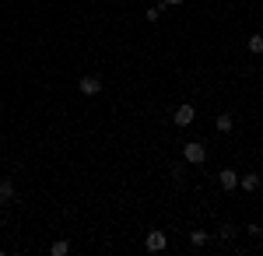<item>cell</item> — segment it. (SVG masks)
<instances>
[{
	"instance_id": "1",
	"label": "cell",
	"mask_w": 263,
	"mask_h": 256,
	"mask_svg": "<svg viewBox=\"0 0 263 256\" xmlns=\"http://www.w3.org/2000/svg\"><path fill=\"white\" fill-rule=\"evenodd\" d=\"M182 158H186L190 165H203V161H207V148H203L200 140H190V144L182 148Z\"/></svg>"
},
{
	"instance_id": "2",
	"label": "cell",
	"mask_w": 263,
	"mask_h": 256,
	"mask_svg": "<svg viewBox=\"0 0 263 256\" xmlns=\"http://www.w3.org/2000/svg\"><path fill=\"white\" fill-rule=\"evenodd\" d=\"M144 246H147L151 253H162L165 246H168V239H165V232H158V228H155V232H147V239H144Z\"/></svg>"
},
{
	"instance_id": "3",
	"label": "cell",
	"mask_w": 263,
	"mask_h": 256,
	"mask_svg": "<svg viewBox=\"0 0 263 256\" xmlns=\"http://www.w3.org/2000/svg\"><path fill=\"white\" fill-rule=\"evenodd\" d=\"M78 88H81V95H99V92H102V81L95 78V74H84V78L78 81Z\"/></svg>"
},
{
	"instance_id": "4",
	"label": "cell",
	"mask_w": 263,
	"mask_h": 256,
	"mask_svg": "<svg viewBox=\"0 0 263 256\" xmlns=\"http://www.w3.org/2000/svg\"><path fill=\"white\" fill-rule=\"evenodd\" d=\"M193 116H197V113H193V105H179V109H176V126H190V123H193Z\"/></svg>"
},
{
	"instance_id": "5",
	"label": "cell",
	"mask_w": 263,
	"mask_h": 256,
	"mask_svg": "<svg viewBox=\"0 0 263 256\" xmlns=\"http://www.w3.org/2000/svg\"><path fill=\"white\" fill-rule=\"evenodd\" d=\"M214 130H218V134H232V130H235V119L228 116V113H221V116L214 119Z\"/></svg>"
},
{
	"instance_id": "6",
	"label": "cell",
	"mask_w": 263,
	"mask_h": 256,
	"mask_svg": "<svg viewBox=\"0 0 263 256\" xmlns=\"http://www.w3.org/2000/svg\"><path fill=\"white\" fill-rule=\"evenodd\" d=\"M218 182H221V190L228 193V190H235V186H239V176H235L232 169H224L221 176H218Z\"/></svg>"
},
{
	"instance_id": "7",
	"label": "cell",
	"mask_w": 263,
	"mask_h": 256,
	"mask_svg": "<svg viewBox=\"0 0 263 256\" xmlns=\"http://www.w3.org/2000/svg\"><path fill=\"white\" fill-rule=\"evenodd\" d=\"M239 186H242L246 193H253V190H260V176H256V172H249V176L239 179Z\"/></svg>"
},
{
	"instance_id": "8",
	"label": "cell",
	"mask_w": 263,
	"mask_h": 256,
	"mask_svg": "<svg viewBox=\"0 0 263 256\" xmlns=\"http://www.w3.org/2000/svg\"><path fill=\"white\" fill-rule=\"evenodd\" d=\"M49 253H53V256H67V253H70V242H67V239H57V242L49 246Z\"/></svg>"
},
{
	"instance_id": "9",
	"label": "cell",
	"mask_w": 263,
	"mask_h": 256,
	"mask_svg": "<svg viewBox=\"0 0 263 256\" xmlns=\"http://www.w3.org/2000/svg\"><path fill=\"white\" fill-rule=\"evenodd\" d=\"M246 46H249V53H263V35H249Z\"/></svg>"
},
{
	"instance_id": "10",
	"label": "cell",
	"mask_w": 263,
	"mask_h": 256,
	"mask_svg": "<svg viewBox=\"0 0 263 256\" xmlns=\"http://www.w3.org/2000/svg\"><path fill=\"white\" fill-rule=\"evenodd\" d=\"M0 197H4V200L14 197V182H11V179H4V182H0Z\"/></svg>"
},
{
	"instance_id": "11",
	"label": "cell",
	"mask_w": 263,
	"mask_h": 256,
	"mask_svg": "<svg viewBox=\"0 0 263 256\" xmlns=\"http://www.w3.org/2000/svg\"><path fill=\"white\" fill-rule=\"evenodd\" d=\"M168 176H172V179L182 186V182H186V169H182V165H172V169H168Z\"/></svg>"
},
{
	"instance_id": "12",
	"label": "cell",
	"mask_w": 263,
	"mask_h": 256,
	"mask_svg": "<svg viewBox=\"0 0 263 256\" xmlns=\"http://www.w3.org/2000/svg\"><path fill=\"white\" fill-rule=\"evenodd\" d=\"M144 18H147L151 25H155V21L162 18V7H147V11H144Z\"/></svg>"
},
{
	"instance_id": "13",
	"label": "cell",
	"mask_w": 263,
	"mask_h": 256,
	"mask_svg": "<svg viewBox=\"0 0 263 256\" xmlns=\"http://www.w3.org/2000/svg\"><path fill=\"white\" fill-rule=\"evenodd\" d=\"M190 242H193V246H203V242H207V232H200V228H197V232L190 235Z\"/></svg>"
},
{
	"instance_id": "14",
	"label": "cell",
	"mask_w": 263,
	"mask_h": 256,
	"mask_svg": "<svg viewBox=\"0 0 263 256\" xmlns=\"http://www.w3.org/2000/svg\"><path fill=\"white\" fill-rule=\"evenodd\" d=\"M176 4H182V0H162V7H176Z\"/></svg>"
},
{
	"instance_id": "15",
	"label": "cell",
	"mask_w": 263,
	"mask_h": 256,
	"mask_svg": "<svg viewBox=\"0 0 263 256\" xmlns=\"http://www.w3.org/2000/svg\"><path fill=\"white\" fill-rule=\"evenodd\" d=\"M0 204H4V197H0Z\"/></svg>"
}]
</instances>
